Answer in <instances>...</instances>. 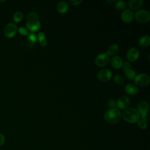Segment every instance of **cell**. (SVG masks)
I'll use <instances>...</instances> for the list:
<instances>
[{"label": "cell", "mask_w": 150, "mask_h": 150, "mask_svg": "<svg viewBox=\"0 0 150 150\" xmlns=\"http://www.w3.org/2000/svg\"><path fill=\"white\" fill-rule=\"evenodd\" d=\"M37 36L34 33H29L26 39V46L29 47L33 46L37 42Z\"/></svg>", "instance_id": "17"}, {"label": "cell", "mask_w": 150, "mask_h": 150, "mask_svg": "<svg viewBox=\"0 0 150 150\" xmlns=\"http://www.w3.org/2000/svg\"><path fill=\"white\" fill-rule=\"evenodd\" d=\"M5 141V138L4 135L0 133V146H1L4 144Z\"/></svg>", "instance_id": "31"}, {"label": "cell", "mask_w": 150, "mask_h": 150, "mask_svg": "<svg viewBox=\"0 0 150 150\" xmlns=\"http://www.w3.org/2000/svg\"><path fill=\"white\" fill-rule=\"evenodd\" d=\"M69 8V4L67 1H61L56 5V10L60 14L66 13Z\"/></svg>", "instance_id": "13"}, {"label": "cell", "mask_w": 150, "mask_h": 150, "mask_svg": "<svg viewBox=\"0 0 150 150\" xmlns=\"http://www.w3.org/2000/svg\"><path fill=\"white\" fill-rule=\"evenodd\" d=\"M140 116L141 118V120H144L146 122L148 120V112H145V113L141 114H140Z\"/></svg>", "instance_id": "30"}, {"label": "cell", "mask_w": 150, "mask_h": 150, "mask_svg": "<svg viewBox=\"0 0 150 150\" xmlns=\"http://www.w3.org/2000/svg\"><path fill=\"white\" fill-rule=\"evenodd\" d=\"M139 50L136 47L130 48L127 52L126 58L129 62H135L139 57Z\"/></svg>", "instance_id": "9"}, {"label": "cell", "mask_w": 150, "mask_h": 150, "mask_svg": "<svg viewBox=\"0 0 150 150\" xmlns=\"http://www.w3.org/2000/svg\"><path fill=\"white\" fill-rule=\"evenodd\" d=\"M18 32V28L13 23H9L6 24L4 28V34L5 36L8 39L13 38Z\"/></svg>", "instance_id": "6"}, {"label": "cell", "mask_w": 150, "mask_h": 150, "mask_svg": "<svg viewBox=\"0 0 150 150\" xmlns=\"http://www.w3.org/2000/svg\"><path fill=\"white\" fill-rule=\"evenodd\" d=\"M125 76L129 80L134 79L136 76V73L132 69H129L125 71H124Z\"/></svg>", "instance_id": "22"}, {"label": "cell", "mask_w": 150, "mask_h": 150, "mask_svg": "<svg viewBox=\"0 0 150 150\" xmlns=\"http://www.w3.org/2000/svg\"><path fill=\"white\" fill-rule=\"evenodd\" d=\"M26 26L30 33H34L39 30L40 28V22L39 16L36 12H31L28 13Z\"/></svg>", "instance_id": "1"}, {"label": "cell", "mask_w": 150, "mask_h": 150, "mask_svg": "<svg viewBox=\"0 0 150 150\" xmlns=\"http://www.w3.org/2000/svg\"><path fill=\"white\" fill-rule=\"evenodd\" d=\"M5 1H2H2H0V3H3V2H5Z\"/></svg>", "instance_id": "33"}, {"label": "cell", "mask_w": 150, "mask_h": 150, "mask_svg": "<svg viewBox=\"0 0 150 150\" xmlns=\"http://www.w3.org/2000/svg\"><path fill=\"white\" fill-rule=\"evenodd\" d=\"M127 6V2L124 1H116L115 3V8L117 11H123Z\"/></svg>", "instance_id": "21"}, {"label": "cell", "mask_w": 150, "mask_h": 150, "mask_svg": "<svg viewBox=\"0 0 150 150\" xmlns=\"http://www.w3.org/2000/svg\"><path fill=\"white\" fill-rule=\"evenodd\" d=\"M135 85L144 87L147 86L150 81V78L149 76L144 73H140L136 74L134 79Z\"/></svg>", "instance_id": "5"}, {"label": "cell", "mask_w": 150, "mask_h": 150, "mask_svg": "<svg viewBox=\"0 0 150 150\" xmlns=\"http://www.w3.org/2000/svg\"><path fill=\"white\" fill-rule=\"evenodd\" d=\"M110 56L105 53L98 54L95 59V63L98 67H104L110 62Z\"/></svg>", "instance_id": "8"}, {"label": "cell", "mask_w": 150, "mask_h": 150, "mask_svg": "<svg viewBox=\"0 0 150 150\" xmlns=\"http://www.w3.org/2000/svg\"><path fill=\"white\" fill-rule=\"evenodd\" d=\"M137 111L139 114L148 112L149 110V104L146 101H141L137 104Z\"/></svg>", "instance_id": "16"}, {"label": "cell", "mask_w": 150, "mask_h": 150, "mask_svg": "<svg viewBox=\"0 0 150 150\" xmlns=\"http://www.w3.org/2000/svg\"><path fill=\"white\" fill-rule=\"evenodd\" d=\"M82 2V0H69L67 2L69 4H70L73 6H77L80 5Z\"/></svg>", "instance_id": "29"}, {"label": "cell", "mask_w": 150, "mask_h": 150, "mask_svg": "<svg viewBox=\"0 0 150 150\" xmlns=\"http://www.w3.org/2000/svg\"><path fill=\"white\" fill-rule=\"evenodd\" d=\"M113 80L114 81L119 85H122L125 83V78L124 77V76H121V74H115L114 75V76L113 77Z\"/></svg>", "instance_id": "23"}, {"label": "cell", "mask_w": 150, "mask_h": 150, "mask_svg": "<svg viewBox=\"0 0 150 150\" xmlns=\"http://www.w3.org/2000/svg\"><path fill=\"white\" fill-rule=\"evenodd\" d=\"M121 117L127 122L134 124L139 120L140 114L137 110L133 107L127 108L121 114Z\"/></svg>", "instance_id": "2"}, {"label": "cell", "mask_w": 150, "mask_h": 150, "mask_svg": "<svg viewBox=\"0 0 150 150\" xmlns=\"http://www.w3.org/2000/svg\"><path fill=\"white\" fill-rule=\"evenodd\" d=\"M134 16L136 21L140 23H147L150 19V14L149 12L145 9L138 10Z\"/></svg>", "instance_id": "4"}, {"label": "cell", "mask_w": 150, "mask_h": 150, "mask_svg": "<svg viewBox=\"0 0 150 150\" xmlns=\"http://www.w3.org/2000/svg\"><path fill=\"white\" fill-rule=\"evenodd\" d=\"M142 0H129L128 1V6L130 9L138 10L142 5Z\"/></svg>", "instance_id": "15"}, {"label": "cell", "mask_w": 150, "mask_h": 150, "mask_svg": "<svg viewBox=\"0 0 150 150\" xmlns=\"http://www.w3.org/2000/svg\"><path fill=\"white\" fill-rule=\"evenodd\" d=\"M37 39L42 46L45 47L47 45V39L45 35L42 32H40L38 33Z\"/></svg>", "instance_id": "20"}, {"label": "cell", "mask_w": 150, "mask_h": 150, "mask_svg": "<svg viewBox=\"0 0 150 150\" xmlns=\"http://www.w3.org/2000/svg\"><path fill=\"white\" fill-rule=\"evenodd\" d=\"M134 13L131 10L128 9H125L123 10L121 14V20L126 23H129L132 21L134 19Z\"/></svg>", "instance_id": "11"}, {"label": "cell", "mask_w": 150, "mask_h": 150, "mask_svg": "<svg viewBox=\"0 0 150 150\" xmlns=\"http://www.w3.org/2000/svg\"><path fill=\"white\" fill-rule=\"evenodd\" d=\"M122 70H123V72L129 69H131V64L130 62L127 61L124 63H123L122 64Z\"/></svg>", "instance_id": "27"}, {"label": "cell", "mask_w": 150, "mask_h": 150, "mask_svg": "<svg viewBox=\"0 0 150 150\" xmlns=\"http://www.w3.org/2000/svg\"><path fill=\"white\" fill-rule=\"evenodd\" d=\"M137 125L139 128L142 129H145L148 126L146 122L142 120H139L137 121Z\"/></svg>", "instance_id": "25"}, {"label": "cell", "mask_w": 150, "mask_h": 150, "mask_svg": "<svg viewBox=\"0 0 150 150\" xmlns=\"http://www.w3.org/2000/svg\"><path fill=\"white\" fill-rule=\"evenodd\" d=\"M18 32L23 35V36H28V35L29 34V32L28 30V29L24 27H19L18 29Z\"/></svg>", "instance_id": "26"}, {"label": "cell", "mask_w": 150, "mask_h": 150, "mask_svg": "<svg viewBox=\"0 0 150 150\" xmlns=\"http://www.w3.org/2000/svg\"><path fill=\"white\" fill-rule=\"evenodd\" d=\"M112 76L111 71L107 69L100 70L97 74V78L99 81L103 82H107L111 80Z\"/></svg>", "instance_id": "7"}, {"label": "cell", "mask_w": 150, "mask_h": 150, "mask_svg": "<svg viewBox=\"0 0 150 150\" xmlns=\"http://www.w3.org/2000/svg\"><path fill=\"white\" fill-rule=\"evenodd\" d=\"M129 98L126 96H121L116 102V106L118 110H125L129 105Z\"/></svg>", "instance_id": "10"}, {"label": "cell", "mask_w": 150, "mask_h": 150, "mask_svg": "<svg viewBox=\"0 0 150 150\" xmlns=\"http://www.w3.org/2000/svg\"><path fill=\"white\" fill-rule=\"evenodd\" d=\"M139 45L142 47H147L150 45V37L148 35L141 36L138 40Z\"/></svg>", "instance_id": "18"}, {"label": "cell", "mask_w": 150, "mask_h": 150, "mask_svg": "<svg viewBox=\"0 0 150 150\" xmlns=\"http://www.w3.org/2000/svg\"><path fill=\"white\" fill-rule=\"evenodd\" d=\"M125 92L130 96H135L138 93V88L137 86L134 84L129 83L125 86Z\"/></svg>", "instance_id": "14"}, {"label": "cell", "mask_w": 150, "mask_h": 150, "mask_svg": "<svg viewBox=\"0 0 150 150\" xmlns=\"http://www.w3.org/2000/svg\"><path fill=\"white\" fill-rule=\"evenodd\" d=\"M23 14L22 12L20 11H17L15 12L13 16V19L15 23H18L21 22L23 19Z\"/></svg>", "instance_id": "24"}, {"label": "cell", "mask_w": 150, "mask_h": 150, "mask_svg": "<svg viewBox=\"0 0 150 150\" xmlns=\"http://www.w3.org/2000/svg\"><path fill=\"white\" fill-rule=\"evenodd\" d=\"M106 2L108 3L109 5H112V4H114L116 2V1H114V0H106Z\"/></svg>", "instance_id": "32"}, {"label": "cell", "mask_w": 150, "mask_h": 150, "mask_svg": "<svg viewBox=\"0 0 150 150\" xmlns=\"http://www.w3.org/2000/svg\"><path fill=\"white\" fill-rule=\"evenodd\" d=\"M109 62L110 63L111 67L115 69H118L121 68L123 64V61L122 58L116 55L112 56V57L110 59Z\"/></svg>", "instance_id": "12"}, {"label": "cell", "mask_w": 150, "mask_h": 150, "mask_svg": "<svg viewBox=\"0 0 150 150\" xmlns=\"http://www.w3.org/2000/svg\"><path fill=\"white\" fill-rule=\"evenodd\" d=\"M107 105L110 107V108H115L116 107V102L111 99V98H110L107 100Z\"/></svg>", "instance_id": "28"}, {"label": "cell", "mask_w": 150, "mask_h": 150, "mask_svg": "<svg viewBox=\"0 0 150 150\" xmlns=\"http://www.w3.org/2000/svg\"><path fill=\"white\" fill-rule=\"evenodd\" d=\"M104 119L110 124H116L121 119V112L117 108H110L105 112Z\"/></svg>", "instance_id": "3"}, {"label": "cell", "mask_w": 150, "mask_h": 150, "mask_svg": "<svg viewBox=\"0 0 150 150\" xmlns=\"http://www.w3.org/2000/svg\"><path fill=\"white\" fill-rule=\"evenodd\" d=\"M119 51V46L117 44L114 43L111 45L106 50L105 53L108 56H113L116 54Z\"/></svg>", "instance_id": "19"}]
</instances>
